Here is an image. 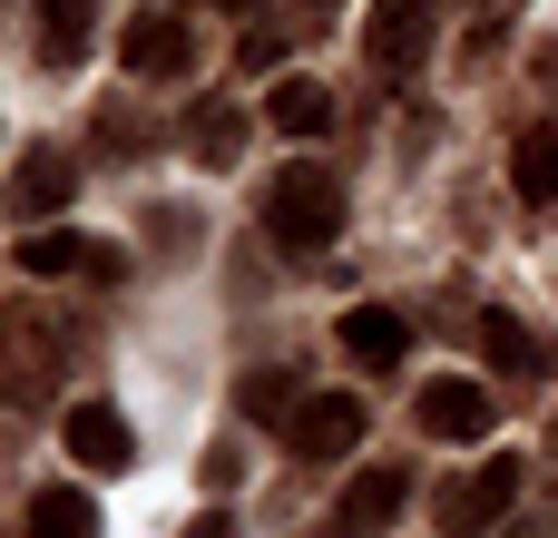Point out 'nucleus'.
<instances>
[{
	"label": "nucleus",
	"mask_w": 558,
	"mask_h": 538,
	"mask_svg": "<svg viewBox=\"0 0 558 538\" xmlns=\"http://www.w3.org/2000/svg\"><path fill=\"white\" fill-rule=\"evenodd\" d=\"M59 372H69V323H59L39 294H20V304L0 314V402L39 412V402L59 392Z\"/></svg>",
	"instance_id": "obj_1"
},
{
	"label": "nucleus",
	"mask_w": 558,
	"mask_h": 538,
	"mask_svg": "<svg viewBox=\"0 0 558 538\" xmlns=\"http://www.w3.org/2000/svg\"><path fill=\"white\" fill-rule=\"evenodd\" d=\"M265 235H275L284 255H324V245L343 235V176L294 157V167L265 186Z\"/></svg>",
	"instance_id": "obj_2"
},
{
	"label": "nucleus",
	"mask_w": 558,
	"mask_h": 538,
	"mask_svg": "<svg viewBox=\"0 0 558 538\" xmlns=\"http://www.w3.org/2000/svg\"><path fill=\"white\" fill-rule=\"evenodd\" d=\"M520 490H530V470H520L510 451H490L471 480H451V490H441V529H451V538H490L500 519H510V500H520Z\"/></svg>",
	"instance_id": "obj_3"
},
{
	"label": "nucleus",
	"mask_w": 558,
	"mask_h": 538,
	"mask_svg": "<svg viewBox=\"0 0 558 538\" xmlns=\"http://www.w3.org/2000/svg\"><path fill=\"white\" fill-rule=\"evenodd\" d=\"M10 265H20V274H39V284H59V274L118 284V274H128V255H118V245H98V235H59V225H29V235L10 245Z\"/></svg>",
	"instance_id": "obj_4"
},
{
	"label": "nucleus",
	"mask_w": 558,
	"mask_h": 538,
	"mask_svg": "<svg viewBox=\"0 0 558 538\" xmlns=\"http://www.w3.org/2000/svg\"><path fill=\"white\" fill-rule=\"evenodd\" d=\"M432 29H441V0H373L363 49H373V69H383V78H412V69L432 59Z\"/></svg>",
	"instance_id": "obj_5"
},
{
	"label": "nucleus",
	"mask_w": 558,
	"mask_h": 538,
	"mask_svg": "<svg viewBox=\"0 0 558 538\" xmlns=\"http://www.w3.org/2000/svg\"><path fill=\"white\" fill-rule=\"evenodd\" d=\"M118 59H128V78H186L196 39H186V20H177V10H137V20L118 29Z\"/></svg>",
	"instance_id": "obj_6"
},
{
	"label": "nucleus",
	"mask_w": 558,
	"mask_h": 538,
	"mask_svg": "<svg viewBox=\"0 0 558 538\" xmlns=\"http://www.w3.org/2000/svg\"><path fill=\"white\" fill-rule=\"evenodd\" d=\"M78 196V157L69 147H20L10 157V216H69Z\"/></svg>",
	"instance_id": "obj_7"
},
{
	"label": "nucleus",
	"mask_w": 558,
	"mask_h": 538,
	"mask_svg": "<svg viewBox=\"0 0 558 538\" xmlns=\"http://www.w3.org/2000/svg\"><path fill=\"white\" fill-rule=\"evenodd\" d=\"M284 441H294V461H343L363 441V402L353 392H304V412L284 421Z\"/></svg>",
	"instance_id": "obj_8"
},
{
	"label": "nucleus",
	"mask_w": 558,
	"mask_h": 538,
	"mask_svg": "<svg viewBox=\"0 0 558 538\" xmlns=\"http://www.w3.org/2000/svg\"><path fill=\"white\" fill-rule=\"evenodd\" d=\"M471 343H481L490 372H558V343H549V333H530L510 304H481V314H471Z\"/></svg>",
	"instance_id": "obj_9"
},
{
	"label": "nucleus",
	"mask_w": 558,
	"mask_h": 538,
	"mask_svg": "<svg viewBox=\"0 0 558 538\" xmlns=\"http://www.w3.org/2000/svg\"><path fill=\"white\" fill-rule=\"evenodd\" d=\"M412 412H422L432 441H481V431H490V392H481V382H422Z\"/></svg>",
	"instance_id": "obj_10"
},
{
	"label": "nucleus",
	"mask_w": 558,
	"mask_h": 538,
	"mask_svg": "<svg viewBox=\"0 0 558 538\" xmlns=\"http://www.w3.org/2000/svg\"><path fill=\"white\" fill-rule=\"evenodd\" d=\"M343 353H353L363 372H392V363L412 353V323H402L392 304H353V314H343Z\"/></svg>",
	"instance_id": "obj_11"
},
{
	"label": "nucleus",
	"mask_w": 558,
	"mask_h": 538,
	"mask_svg": "<svg viewBox=\"0 0 558 538\" xmlns=\"http://www.w3.org/2000/svg\"><path fill=\"white\" fill-rule=\"evenodd\" d=\"M69 461H78V470H128L137 441H128V421H118L108 402H78V412H69Z\"/></svg>",
	"instance_id": "obj_12"
},
{
	"label": "nucleus",
	"mask_w": 558,
	"mask_h": 538,
	"mask_svg": "<svg viewBox=\"0 0 558 538\" xmlns=\"http://www.w3.org/2000/svg\"><path fill=\"white\" fill-rule=\"evenodd\" d=\"M402 500H412V470H402V461L353 470V480H343V529H392V519H402Z\"/></svg>",
	"instance_id": "obj_13"
},
{
	"label": "nucleus",
	"mask_w": 558,
	"mask_h": 538,
	"mask_svg": "<svg viewBox=\"0 0 558 538\" xmlns=\"http://www.w3.org/2000/svg\"><path fill=\"white\" fill-rule=\"evenodd\" d=\"M186 157L196 167H235L245 157V108L235 98H196L186 108Z\"/></svg>",
	"instance_id": "obj_14"
},
{
	"label": "nucleus",
	"mask_w": 558,
	"mask_h": 538,
	"mask_svg": "<svg viewBox=\"0 0 558 538\" xmlns=\"http://www.w3.org/2000/svg\"><path fill=\"white\" fill-rule=\"evenodd\" d=\"M510 186L530 206H558V127H520L510 137Z\"/></svg>",
	"instance_id": "obj_15"
},
{
	"label": "nucleus",
	"mask_w": 558,
	"mask_h": 538,
	"mask_svg": "<svg viewBox=\"0 0 558 538\" xmlns=\"http://www.w3.org/2000/svg\"><path fill=\"white\" fill-rule=\"evenodd\" d=\"M88 29H98V0H39V59L49 69L88 59Z\"/></svg>",
	"instance_id": "obj_16"
},
{
	"label": "nucleus",
	"mask_w": 558,
	"mask_h": 538,
	"mask_svg": "<svg viewBox=\"0 0 558 538\" xmlns=\"http://www.w3.org/2000/svg\"><path fill=\"white\" fill-rule=\"evenodd\" d=\"M29 538H98V500L69 490V480L39 490V500H29Z\"/></svg>",
	"instance_id": "obj_17"
},
{
	"label": "nucleus",
	"mask_w": 558,
	"mask_h": 538,
	"mask_svg": "<svg viewBox=\"0 0 558 538\" xmlns=\"http://www.w3.org/2000/svg\"><path fill=\"white\" fill-rule=\"evenodd\" d=\"M265 118H275L284 137H324V127H333V98H324L314 78H275V98H265Z\"/></svg>",
	"instance_id": "obj_18"
},
{
	"label": "nucleus",
	"mask_w": 558,
	"mask_h": 538,
	"mask_svg": "<svg viewBox=\"0 0 558 538\" xmlns=\"http://www.w3.org/2000/svg\"><path fill=\"white\" fill-rule=\"evenodd\" d=\"M235 402H245V421H275V431H284V421L304 412V372H275V363H265V372H245Z\"/></svg>",
	"instance_id": "obj_19"
},
{
	"label": "nucleus",
	"mask_w": 558,
	"mask_h": 538,
	"mask_svg": "<svg viewBox=\"0 0 558 538\" xmlns=\"http://www.w3.org/2000/svg\"><path fill=\"white\" fill-rule=\"evenodd\" d=\"M235 59H245V69H284V39H275V29H245V49H235Z\"/></svg>",
	"instance_id": "obj_20"
},
{
	"label": "nucleus",
	"mask_w": 558,
	"mask_h": 538,
	"mask_svg": "<svg viewBox=\"0 0 558 538\" xmlns=\"http://www.w3.org/2000/svg\"><path fill=\"white\" fill-rule=\"evenodd\" d=\"M530 78H539V98H558V39H539V49H530Z\"/></svg>",
	"instance_id": "obj_21"
},
{
	"label": "nucleus",
	"mask_w": 558,
	"mask_h": 538,
	"mask_svg": "<svg viewBox=\"0 0 558 538\" xmlns=\"http://www.w3.org/2000/svg\"><path fill=\"white\" fill-rule=\"evenodd\" d=\"M186 538H235V519H226V510H206V519H186Z\"/></svg>",
	"instance_id": "obj_22"
},
{
	"label": "nucleus",
	"mask_w": 558,
	"mask_h": 538,
	"mask_svg": "<svg viewBox=\"0 0 558 538\" xmlns=\"http://www.w3.org/2000/svg\"><path fill=\"white\" fill-rule=\"evenodd\" d=\"M216 10H245V0H216Z\"/></svg>",
	"instance_id": "obj_23"
}]
</instances>
